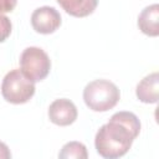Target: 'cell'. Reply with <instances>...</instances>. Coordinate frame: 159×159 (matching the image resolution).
Listing matches in <instances>:
<instances>
[{"mask_svg":"<svg viewBox=\"0 0 159 159\" xmlns=\"http://www.w3.org/2000/svg\"><path fill=\"white\" fill-rule=\"evenodd\" d=\"M140 122L138 117L127 111L114 113L109 122L96 133L94 147L106 159H117L128 153L134 139L139 135Z\"/></svg>","mask_w":159,"mask_h":159,"instance_id":"1","label":"cell"},{"mask_svg":"<svg viewBox=\"0 0 159 159\" xmlns=\"http://www.w3.org/2000/svg\"><path fill=\"white\" fill-rule=\"evenodd\" d=\"M120 98L118 87L108 80H94L86 84L83 101L94 112H107L117 106Z\"/></svg>","mask_w":159,"mask_h":159,"instance_id":"2","label":"cell"},{"mask_svg":"<svg viewBox=\"0 0 159 159\" xmlns=\"http://www.w3.org/2000/svg\"><path fill=\"white\" fill-rule=\"evenodd\" d=\"M35 89V82L29 80L21 70H11L2 78L1 94L9 103L22 104L29 102L34 97Z\"/></svg>","mask_w":159,"mask_h":159,"instance_id":"3","label":"cell"},{"mask_svg":"<svg viewBox=\"0 0 159 159\" xmlns=\"http://www.w3.org/2000/svg\"><path fill=\"white\" fill-rule=\"evenodd\" d=\"M21 72L32 82H40L47 77L51 70V60L48 55L40 47H26L20 56Z\"/></svg>","mask_w":159,"mask_h":159,"instance_id":"4","label":"cell"},{"mask_svg":"<svg viewBox=\"0 0 159 159\" xmlns=\"http://www.w3.org/2000/svg\"><path fill=\"white\" fill-rule=\"evenodd\" d=\"M31 25L39 34H52L61 26V15L52 6H40L31 14Z\"/></svg>","mask_w":159,"mask_h":159,"instance_id":"5","label":"cell"},{"mask_svg":"<svg viewBox=\"0 0 159 159\" xmlns=\"http://www.w3.org/2000/svg\"><path fill=\"white\" fill-rule=\"evenodd\" d=\"M78 112L75 103L67 98L55 99L48 107L50 120L60 127H66L72 124L77 119Z\"/></svg>","mask_w":159,"mask_h":159,"instance_id":"6","label":"cell"},{"mask_svg":"<svg viewBox=\"0 0 159 159\" xmlns=\"http://www.w3.org/2000/svg\"><path fill=\"white\" fill-rule=\"evenodd\" d=\"M137 98L143 103H157L159 97V75L158 72L149 73L145 76L135 88Z\"/></svg>","mask_w":159,"mask_h":159,"instance_id":"7","label":"cell"},{"mask_svg":"<svg viewBox=\"0 0 159 159\" xmlns=\"http://www.w3.org/2000/svg\"><path fill=\"white\" fill-rule=\"evenodd\" d=\"M139 30L152 37L159 35V5L152 4L145 6L138 16Z\"/></svg>","mask_w":159,"mask_h":159,"instance_id":"8","label":"cell"},{"mask_svg":"<svg viewBox=\"0 0 159 159\" xmlns=\"http://www.w3.org/2000/svg\"><path fill=\"white\" fill-rule=\"evenodd\" d=\"M56 1L67 14L75 17H86L91 15L98 5V0H56Z\"/></svg>","mask_w":159,"mask_h":159,"instance_id":"9","label":"cell"},{"mask_svg":"<svg viewBox=\"0 0 159 159\" xmlns=\"http://www.w3.org/2000/svg\"><path fill=\"white\" fill-rule=\"evenodd\" d=\"M58 158L61 159H87L88 158L87 148L81 142H68L62 147L61 152L58 153Z\"/></svg>","mask_w":159,"mask_h":159,"instance_id":"10","label":"cell"},{"mask_svg":"<svg viewBox=\"0 0 159 159\" xmlns=\"http://www.w3.org/2000/svg\"><path fill=\"white\" fill-rule=\"evenodd\" d=\"M12 24L7 16L0 12V42H4L11 34Z\"/></svg>","mask_w":159,"mask_h":159,"instance_id":"11","label":"cell"},{"mask_svg":"<svg viewBox=\"0 0 159 159\" xmlns=\"http://www.w3.org/2000/svg\"><path fill=\"white\" fill-rule=\"evenodd\" d=\"M17 4V0H0V12H11Z\"/></svg>","mask_w":159,"mask_h":159,"instance_id":"12","label":"cell"},{"mask_svg":"<svg viewBox=\"0 0 159 159\" xmlns=\"http://www.w3.org/2000/svg\"><path fill=\"white\" fill-rule=\"evenodd\" d=\"M9 158H11L9 147L5 143L0 142V159H9Z\"/></svg>","mask_w":159,"mask_h":159,"instance_id":"13","label":"cell"}]
</instances>
